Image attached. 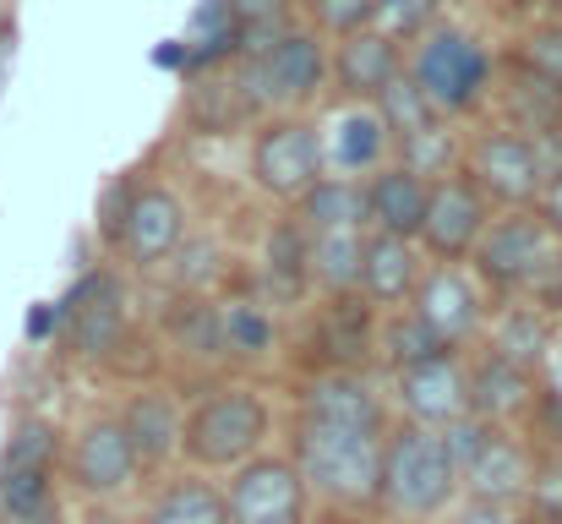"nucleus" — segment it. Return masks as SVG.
<instances>
[{
    "label": "nucleus",
    "instance_id": "obj_1",
    "mask_svg": "<svg viewBox=\"0 0 562 524\" xmlns=\"http://www.w3.org/2000/svg\"><path fill=\"white\" fill-rule=\"evenodd\" d=\"M382 437L361 426H328V421H301L295 415V448L290 465L301 470L306 492L339 509H372L382 492Z\"/></svg>",
    "mask_w": 562,
    "mask_h": 524
},
{
    "label": "nucleus",
    "instance_id": "obj_2",
    "mask_svg": "<svg viewBox=\"0 0 562 524\" xmlns=\"http://www.w3.org/2000/svg\"><path fill=\"white\" fill-rule=\"evenodd\" d=\"M459 498V470L442 448V437L431 426H393L382 437V492L376 503L398 524H426L437 514H448Z\"/></svg>",
    "mask_w": 562,
    "mask_h": 524
},
{
    "label": "nucleus",
    "instance_id": "obj_3",
    "mask_svg": "<svg viewBox=\"0 0 562 524\" xmlns=\"http://www.w3.org/2000/svg\"><path fill=\"white\" fill-rule=\"evenodd\" d=\"M273 432V415H268V399L257 388H218L207 393L202 404L187 410V426H181V454H187L196 470H240L246 459L262 454Z\"/></svg>",
    "mask_w": 562,
    "mask_h": 524
},
{
    "label": "nucleus",
    "instance_id": "obj_4",
    "mask_svg": "<svg viewBox=\"0 0 562 524\" xmlns=\"http://www.w3.org/2000/svg\"><path fill=\"white\" fill-rule=\"evenodd\" d=\"M409 77H415V88L426 93L431 110L464 115V110H475V104L486 99V88H492V60H486V49H481L470 33H459V27H431V33L420 38L415 60H409Z\"/></svg>",
    "mask_w": 562,
    "mask_h": 524
},
{
    "label": "nucleus",
    "instance_id": "obj_5",
    "mask_svg": "<svg viewBox=\"0 0 562 524\" xmlns=\"http://www.w3.org/2000/svg\"><path fill=\"white\" fill-rule=\"evenodd\" d=\"M306 498L312 492L290 454H257L224 487L229 524H306Z\"/></svg>",
    "mask_w": 562,
    "mask_h": 524
},
{
    "label": "nucleus",
    "instance_id": "obj_6",
    "mask_svg": "<svg viewBox=\"0 0 562 524\" xmlns=\"http://www.w3.org/2000/svg\"><path fill=\"white\" fill-rule=\"evenodd\" d=\"M323 137L317 126L306 121H273L257 132V148H251V175L268 197L279 202H301L317 180H323Z\"/></svg>",
    "mask_w": 562,
    "mask_h": 524
},
{
    "label": "nucleus",
    "instance_id": "obj_7",
    "mask_svg": "<svg viewBox=\"0 0 562 524\" xmlns=\"http://www.w3.org/2000/svg\"><path fill=\"white\" fill-rule=\"evenodd\" d=\"M55 312H60L71 355H82V360H110L126 345V290L115 274H88Z\"/></svg>",
    "mask_w": 562,
    "mask_h": 524
},
{
    "label": "nucleus",
    "instance_id": "obj_8",
    "mask_svg": "<svg viewBox=\"0 0 562 524\" xmlns=\"http://www.w3.org/2000/svg\"><path fill=\"white\" fill-rule=\"evenodd\" d=\"M409 312L442 339V345H464L486 328V296H481V279H470L464 268L442 263L431 274H420L415 296H409Z\"/></svg>",
    "mask_w": 562,
    "mask_h": 524
},
{
    "label": "nucleus",
    "instance_id": "obj_9",
    "mask_svg": "<svg viewBox=\"0 0 562 524\" xmlns=\"http://www.w3.org/2000/svg\"><path fill=\"white\" fill-rule=\"evenodd\" d=\"M470 170H475V191L497 197L508 208H530L547 191V175L536 159V143L525 132H486L470 148Z\"/></svg>",
    "mask_w": 562,
    "mask_h": 524
},
{
    "label": "nucleus",
    "instance_id": "obj_10",
    "mask_svg": "<svg viewBox=\"0 0 562 524\" xmlns=\"http://www.w3.org/2000/svg\"><path fill=\"white\" fill-rule=\"evenodd\" d=\"M143 476L137 454H132V437L121 426V415H99L77 432L71 443V481L82 498H121L132 481Z\"/></svg>",
    "mask_w": 562,
    "mask_h": 524
},
{
    "label": "nucleus",
    "instance_id": "obj_11",
    "mask_svg": "<svg viewBox=\"0 0 562 524\" xmlns=\"http://www.w3.org/2000/svg\"><path fill=\"white\" fill-rule=\"evenodd\" d=\"M486 197L470 186V180H437L431 197H426V224H420V241L431 257L442 263H459V257H475L481 235H486Z\"/></svg>",
    "mask_w": 562,
    "mask_h": 524
},
{
    "label": "nucleus",
    "instance_id": "obj_12",
    "mask_svg": "<svg viewBox=\"0 0 562 524\" xmlns=\"http://www.w3.org/2000/svg\"><path fill=\"white\" fill-rule=\"evenodd\" d=\"M398 388V404H404V421L415 426H453L459 415H470V377H464V360L459 355H437L426 366H409L393 377Z\"/></svg>",
    "mask_w": 562,
    "mask_h": 524
},
{
    "label": "nucleus",
    "instance_id": "obj_13",
    "mask_svg": "<svg viewBox=\"0 0 562 524\" xmlns=\"http://www.w3.org/2000/svg\"><path fill=\"white\" fill-rule=\"evenodd\" d=\"M547 246H552V235H547L541 219L508 213V219H492V224H486V235H481V246H475V268H481L486 285L519 296L525 279L536 274V263L547 257Z\"/></svg>",
    "mask_w": 562,
    "mask_h": 524
},
{
    "label": "nucleus",
    "instance_id": "obj_14",
    "mask_svg": "<svg viewBox=\"0 0 562 524\" xmlns=\"http://www.w3.org/2000/svg\"><path fill=\"white\" fill-rule=\"evenodd\" d=\"M187 241V208L176 191L165 186H143L132 191V208H126V230H121V246L137 268H159L176 257V246Z\"/></svg>",
    "mask_w": 562,
    "mask_h": 524
},
{
    "label": "nucleus",
    "instance_id": "obj_15",
    "mask_svg": "<svg viewBox=\"0 0 562 524\" xmlns=\"http://www.w3.org/2000/svg\"><path fill=\"white\" fill-rule=\"evenodd\" d=\"M530 481H536L530 448L508 432H492V443L459 476V492H470V503H486V509H514V503L530 498Z\"/></svg>",
    "mask_w": 562,
    "mask_h": 524
},
{
    "label": "nucleus",
    "instance_id": "obj_16",
    "mask_svg": "<svg viewBox=\"0 0 562 524\" xmlns=\"http://www.w3.org/2000/svg\"><path fill=\"white\" fill-rule=\"evenodd\" d=\"M317 345L328 355V371H361L376 360V306L367 296H328L317 317Z\"/></svg>",
    "mask_w": 562,
    "mask_h": 524
},
{
    "label": "nucleus",
    "instance_id": "obj_17",
    "mask_svg": "<svg viewBox=\"0 0 562 524\" xmlns=\"http://www.w3.org/2000/svg\"><path fill=\"white\" fill-rule=\"evenodd\" d=\"M301 421H328V426H361L382 432V399L361 371H323L301 393Z\"/></svg>",
    "mask_w": 562,
    "mask_h": 524
},
{
    "label": "nucleus",
    "instance_id": "obj_18",
    "mask_svg": "<svg viewBox=\"0 0 562 524\" xmlns=\"http://www.w3.org/2000/svg\"><path fill=\"white\" fill-rule=\"evenodd\" d=\"M420 285V257H415V241H398V235H367V252H361V296L372 301L376 312H393V306H409Z\"/></svg>",
    "mask_w": 562,
    "mask_h": 524
},
{
    "label": "nucleus",
    "instance_id": "obj_19",
    "mask_svg": "<svg viewBox=\"0 0 562 524\" xmlns=\"http://www.w3.org/2000/svg\"><path fill=\"white\" fill-rule=\"evenodd\" d=\"M464 377H470V415L486 421V426H503V421L536 410V377L519 371L514 360L492 355V349H486Z\"/></svg>",
    "mask_w": 562,
    "mask_h": 524
},
{
    "label": "nucleus",
    "instance_id": "obj_20",
    "mask_svg": "<svg viewBox=\"0 0 562 524\" xmlns=\"http://www.w3.org/2000/svg\"><path fill=\"white\" fill-rule=\"evenodd\" d=\"M121 426H126V437H132L137 465H143V470H165V465L181 454V426H187V415L176 410L170 393L143 388V393L121 410Z\"/></svg>",
    "mask_w": 562,
    "mask_h": 524
},
{
    "label": "nucleus",
    "instance_id": "obj_21",
    "mask_svg": "<svg viewBox=\"0 0 562 524\" xmlns=\"http://www.w3.org/2000/svg\"><path fill=\"white\" fill-rule=\"evenodd\" d=\"M426 197L431 186L415 180L404 170H382L367 180V224L382 235H398V241H420V224H426Z\"/></svg>",
    "mask_w": 562,
    "mask_h": 524
},
{
    "label": "nucleus",
    "instance_id": "obj_22",
    "mask_svg": "<svg viewBox=\"0 0 562 524\" xmlns=\"http://www.w3.org/2000/svg\"><path fill=\"white\" fill-rule=\"evenodd\" d=\"M398 71H404L398 44L382 38L376 27L350 33V38L339 44V60H334V77H339V88H345L350 99H382V88H387Z\"/></svg>",
    "mask_w": 562,
    "mask_h": 524
},
{
    "label": "nucleus",
    "instance_id": "obj_23",
    "mask_svg": "<svg viewBox=\"0 0 562 524\" xmlns=\"http://www.w3.org/2000/svg\"><path fill=\"white\" fill-rule=\"evenodd\" d=\"M552 317L541 312V306H530V301H519V306H503L497 317H486V349L492 355H503V360H514L519 371H541V360H547V349H552Z\"/></svg>",
    "mask_w": 562,
    "mask_h": 524
},
{
    "label": "nucleus",
    "instance_id": "obj_24",
    "mask_svg": "<svg viewBox=\"0 0 562 524\" xmlns=\"http://www.w3.org/2000/svg\"><path fill=\"white\" fill-rule=\"evenodd\" d=\"M317 137H323V165H328V170L361 175L382 159L387 126H382L376 110H339V115L328 121V132H317Z\"/></svg>",
    "mask_w": 562,
    "mask_h": 524
},
{
    "label": "nucleus",
    "instance_id": "obj_25",
    "mask_svg": "<svg viewBox=\"0 0 562 524\" xmlns=\"http://www.w3.org/2000/svg\"><path fill=\"white\" fill-rule=\"evenodd\" d=\"M437 355H453V345H442L409 306H393V312H376V360L398 377L409 366H426Z\"/></svg>",
    "mask_w": 562,
    "mask_h": 524
},
{
    "label": "nucleus",
    "instance_id": "obj_26",
    "mask_svg": "<svg viewBox=\"0 0 562 524\" xmlns=\"http://www.w3.org/2000/svg\"><path fill=\"white\" fill-rule=\"evenodd\" d=\"M301 213H306V235L367 230V180H356V175H323L301 197Z\"/></svg>",
    "mask_w": 562,
    "mask_h": 524
},
{
    "label": "nucleus",
    "instance_id": "obj_27",
    "mask_svg": "<svg viewBox=\"0 0 562 524\" xmlns=\"http://www.w3.org/2000/svg\"><path fill=\"white\" fill-rule=\"evenodd\" d=\"M361 252H367V230L312 235V279L323 285V296H361Z\"/></svg>",
    "mask_w": 562,
    "mask_h": 524
},
{
    "label": "nucleus",
    "instance_id": "obj_28",
    "mask_svg": "<svg viewBox=\"0 0 562 524\" xmlns=\"http://www.w3.org/2000/svg\"><path fill=\"white\" fill-rule=\"evenodd\" d=\"M187 44V66H218V60H235L240 49H246V27L229 16V5L224 0H202L196 11H191V33L181 38Z\"/></svg>",
    "mask_w": 562,
    "mask_h": 524
},
{
    "label": "nucleus",
    "instance_id": "obj_29",
    "mask_svg": "<svg viewBox=\"0 0 562 524\" xmlns=\"http://www.w3.org/2000/svg\"><path fill=\"white\" fill-rule=\"evenodd\" d=\"M143 524H229V509H224V492L213 487V481H170L154 503H148V514Z\"/></svg>",
    "mask_w": 562,
    "mask_h": 524
},
{
    "label": "nucleus",
    "instance_id": "obj_30",
    "mask_svg": "<svg viewBox=\"0 0 562 524\" xmlns=\"http://www.w3.org/2000/svg\"><path fill=\"white\" fill-rule=\"evenodd\" d=\"M262 274L279 296H301L306 279H312V235L306 224H279L268 235V252H262Z\"/></svg>",
    "mask_w": 562,
    "mask_h": 524
},
{
    "label": "nucleus",
    "instance_id": "obj_31",
    "mask_svg": "<svg viewBox=\"0 0 562 524\" xmlns=\"http://www.w3.org/2000/svg\"><path fill=\"white\" fill-rule=\"evenodd\" d=\"M0 514L5 524H55V481L44 470H0Z\"/></svg>",
    "mask_w": 562,
    "mask_h": 524
},
{
    "label": "nucleus",
    "instance_id": "obj_32",
    "mask_svg": "<svg viewBox=\"0 0 562 524\" xmlns=\"http://www.w3.org/2000/svg\"><path fill=\"white\" fill-rule=\"evenodd\" d=\"M218 339H224V355H240V360H257V355H268L273 349V317H268V306L262 301H224L218 306Z\"/></svg>",
    "mask_w": 562,
    "mask_h": 524
},
{
    "label": "nucleus",
    "instance_id": "obj_33",
    "mask_svg": "<svg viewBox=\"0 0 562 524\" xmlns=\"http://www.w3.org/2000/svg\"><path fill=\"white\" fill-rule=\"evenodd\" d=\"M398 154H404L398 170L426 180V186L453 180V165H459V143H453L448 126H426V132H415V137H398Z\"/></svg>",
    "mask_w": 562,
    "mask_h": 524
},
{
    "label": "nucleus",
    "instance_id": "obj_34",
    "mask_svg": "<svg viewBox=\"0 0 562 524\" xmlns=\"http://www.w3.org/2000/svg\"><path fill=\"white\" fill-rule=\"evenodd\" d=\"M376 115H382V126H387V137L398 143V137H415V132H426V126H437L431 115V104H426V93L415 88V77L409 71H398L387 88H382V99H376Z\"/></svg>",
    "mask_w": 562,
    "mask_h": 524
},
{
    "label": "nucleus",
    "instance_id": "obj_35",
    "mask_svg": "<svg viewBox=\"0 0 562 524\" xmlns=\"http://www.w3.org/2000/svg\"><path fill=\"white\" fill-rule=\"evenodd\" d=\"M60 459V432L49 421H16L5 448H0V470H55Z\"/></svg>",
    "mask_w": 562,
    "mask_h": 524
},
{
    "label": "nucleus",
    "instance_id": "obj_36",
    "mask_svg": "<svg viewBox=\"0 0 562 524\" xmlns=\"http://www.w3.org/2000/svg\"><path fill=\"white\" fill-rule=\"evenodd\" d=\"M431 16H437V0H376L372 22L382 38L404 44V38H426L431 33Z\"/></svg>",
    "mask_w": 562,
    "mask_h": 524
},
{
    "label": "nucleus",
    "instance_id": "obj_37",
    "mask_svg": "<svg viewBox=\"0 0 562 524\" xmlns=\"http://www.w3.org/2000/svg\"><path fill=\"white\" fill-rule=\"evenodd\" d=\"M165 268L176 274V285H181L187 296H207V285L218 279V246H213V241H181Z\"/></svg>",
    "mask_w": 562,
    "mask_h": 524
},
{
    "label": "nucleus",
    "instance_id": "obj_38",
    "mask_svg": "<svg viewBox=\"0 0 562 524\" xmlns=\"http://www.w3.org/2000/svg\"><path fill=\"white\" fill-rule=\"evenodd\" d=\"M492 432H503V426H486V421H475V415H459V421H453V426H442L437 437H442V448H448L453 470L464 476V470L475 465V454L492 443Z\"/></svg>",
    "mask_w": 562,
    "mask_h": 524
},
{
    "label": "nucleus",
    "instance_id": "obj_39",
    "mask_svg": "<svg viewBox=\"0 0 562 524\" xmlns=\"http://www.w3.org/2000/svg\"><path fill=\"white\" fill-rule=\"evenodd\" d=\"M525 71L562 88V22H547V27H536L525 38Z\"/></svg>",
    "mask_w": 562,
    "mask_h": 524
},
{
    "label": "nucleus",
    "instance_id": "obj_40",
    "mask_svg": "<svg viewBox=\"0 0 562 524\" xmlns=\"http://www.w3.org/2000/svg\"><path fill=\"white\" fill-rule=\"evenodd\" d=\"M372 5L376 0H312V16H317L323 33L350 38V33H361V27L372 22Z\"/></svg>",
    "mask_w": 562,
    "mask_h": 524
},
{
    "label": "nucleus",
    "instance_id": "obj_41",
    "mask_svg": "<svg viewBox=\"0 0 562 524\" xmlns=\"http://www.w3.org/2000/svg\"><path fill=\"white\" fill-rule=\"evenodd\" d=\"M530 509H536L541 524H562V454L547 470H536V481H530Z\"/></svg>",
    "mask_w": 562,
    "mask_h": 524
},
{
    "label": "nucleus",
    "instance_id": "obj_42",
    "mask_svg": "<svg viewBox=\"0 0 562 524\" xmlns=\"http://www.w3.org/2000/svg\"><path fill=\"white\" fill-rule=\"evenodd\" d=\"M229 5V16L251 33V27H279L284 22V11H290V0H224Z\"/></svg>",
    "mask_w": 562,
    "mask_h": 524
},
{
    "label": "nucleus",
    "instance_id": "obj_43",
    "mask_svg": "<svg viewBox=\"0 0 562 524\" xmlns=\"http://www.w3.org/2000/svg\"><path fill=\"white\" fill-rule=\"evenodd\" d=\"M541 224H547L552 241H562V175H552L547 191H541Z\"/></svg>",
    "mask_w": 562,
    "mask_h": 524
},
{
    "label": "nucleus",
    "instance_id": "obj_44",
    "mask_svg": "<svg viewBox=\"0 0 562 524\" xmlns=\"http://www.w3.org/2000/svg\"><path fill=\"white\" fill-rule=\"evenodd\" d=\"M448 524H514V514L508 509H486V503H464Z\"/></svg>",
    "mask_w": 562,
    "mask_h": 524
},
{
    "label": "nucleus",
    "instance_id": "obj_45",
    "mask_svg": "<svg viewBox=\"0 0 562 524\" xmlns=\"http://www.w3.org/2000/svg\"><path fill=\"white\" fill-rule=\"evenodd\" d=\"M541 377H547L541 393H558L562 399V328L552 334V349H547V360H541Z\"/></svg>",
    "mask_w": 562,
    "mask_h": 524
},
{
    "label": "nucleus",
    "instance_id": "obj_46",
    "mask_svg": "<svg viewBox=\"0 0 562 524\" xmlns=\"http://www.w3.org/2000/svg\"><path fill=\"white\" fill-rule=\"evenodd\" d=\"M55 328H60V312L55 306H33L27 312V339H49Z\"/></svg>",
    "mask_w": 562,
    "mask_h": 524
},
{
    "label": "nucleus",
    "instance_id": "obj_47",
    "mask_svg": "<svg viewBox=\"0 0 562 524\" xmlns=\"http://www.w3.org/2000/svg\"><path fill=\"white\" fill-rule=\"evenodd\" d=\"M154 66H170V71H176V66H187V44H181V38L159 44V49H154Z\"/></svg>",
    "mask_w": 562,
    "mask_h": 524
},
{
    "label": "nucleus",
    "instance_id": "obj_48",
    "mask_svg": "<svg viewBox=\"0 0 562 524\" xmlns=\"http://www.w3.org/2000/svg\"><path fill=\"white\" fill-rule=\"evenodd\" d=\"M541 5H552V11H558V16H562V0H541Z\"/></svg>",
    "mask_w": 562,
    "mask_h": 524
}]
</instances>
